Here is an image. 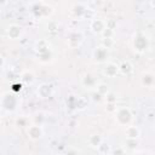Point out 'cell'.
Segmentation results:
<instances>
[{
    "label": "cell",
    "mask_w": 155,
    "mask_h": 155,
    "mask_svg": "<svg viewBox=\"0 0 155 155\" xmlns=\"http://www.w3.org/2000/svg\"><path fill=\"white\" fill-rule=\"evenodd\" d=\"M35 51H36V56L38 59L42 63H48L53 59V54H52V50H51V45L47 40H39L35 42Z\"/></svg>",
    "instance_id": "6da1fadb"
},
{
    "label": "cell",
    "mask_w": 155,
    "mask_h": 155,
    "mask_svg": "<svg viewBox=\"0 0 155 155\" xmlns=\"http://www.w3.org/2000/svg\"><path fill=\"white\" fill-rule=\"evenodd\" d=\"M149 45H150L149 36L144 31H137V33H134V35L132 38V46H133V50L136 52L144 53L145 51H148Z\"/></svg>",
    "instance_id": "7a4b0ae2"
},
{
    "label": "cell",
    "mask_w": 155,
    "mask_h": 155,
    "mask_svg": "<svg viewBox=\"0 0 155 155\" xmlns=\"http://www.w3.org/2000/svg\"><path fill=\"white\" fill-rule=\"evenodd\" d=\"M114 119L119 126L126 127L132 122L133 115L128 107H117L116 111L114 113Z\"/></svg>",
    "instance_id": "3957f363"
},
{
    "label": "cell",
    "mask_w": 155,
    "mask_h": 155,
    "mask_svg": "<svg viewBox=\"0 0 155 155\" xmlns=\"http://www.w3.org/2000/svg\"><path fill=\"white\" fill-rule=\"evenodd\" d=\"M84 33L79 29H75V30H70L67 35V39H65V44L69 48H79L82 42H84Z\"/></svg>",
    "instance_id": "277c9868"
},
{
    "label": "cell",
    "mask_w": 155,
    "mask_h": 155,
    "mask_svg": "<svg viewBox=\"0 0 155 155\" xmlns=\"http://www.w3.org/2000/svg\"><path fill=\"white\" fill-rule=\"evenodd\" d=\"M109 51H110L109 48L104 47L101 44L98 46H96L93 48V51H92V59H93V62L94 63H98V64L107 63V61H108V58L110 56V52Z\"/></svg>",
    "instance_id": "5b68a950"
},
{
    "label": "cell",
    "mask_w": 155,
    "mask_h": 155,
    "mask_svg": "<svg viewBox=\"0 0 155 155\" xmlns=\"http://www.w3.org/2000/svg\"><path fill=\"white\" fill-rule=\"evenodd\" d=\"M27 134H28L29 139H31V140H39V139H41L42 136H44L42 125H38V124L29 125L27 127Z\"/></svg>",
    "instance_id": "8992f818"
},
{
    "label": "cell",
    "mask_w": 155,
    "mask_h": 155,
    "mask_svg": "<svg viewBox=\"0 0 155 155\" xmlns=\"http://www.w3.org/2000/svg\"><path fill=\"white\" fill-rule=\"evenodd\" d=\"M80 82H81L82 87H85L86 90H90V91L96 88V86L98 85V80H97V78L92 73H85L81 76Z\"/></svg>",
    "instance_id": "52a82bcc"
},
{
    "label": "cell",
    "mask_w": 155,
    "mask_h": 155,
    "mask_svg": "<svg viewBox=\"0 0 155 155\" xmlns=\"http://www.w3.org/2000/svg\"><path fill=\"white\" fill-rule=\"evenodd\" d=\"M54 93V90L52 87L51 84L48 82H42L39 85V87L36 88V94L41 98V99H47V98H51Z\"/></svg>",
    "instance_id": "ba28073f"
},
{
    "label": "cell",
    "mask_w": 155,
    "mask_h": 155,
    "mask_svg": "<svg viewBox=\"0 0 155 155\" xmlns=\"http://www.w3.org/2000/svg\"><path fill=\"white\" fill-rule=\"evenodd\" d=\"M105 28H107V23L102 18H92L90 22V29L93 34L102 35V33L104 31Z\"/></svg>",
    "instance_id": "9c48e42d"
},
{
    "label": "cell",
    "mask_w": 155,
    "mask_h": 155,
    "mask_svg": "<svg viewBox=\"0 0 155 155\" xmlns=\"http://www.w3.org/2000/svg\"><path fill=\"white\" fill-rule=\"evenodd\" d=\"M6 34H7V38L10 40H18L23 35V28L16 23L10 24L6 29Z\"/></svg>",
    "instance_id": "30bf717a"
},
{
    "label": "cell",
    "mask_w": 155,
    "mask_h": 155,
    "mask_svg": "<svg viewBox=\"0 0 155 155\" xmlns=\"http://www.w3.org/2000/svg\"><path fill=\"white\" fill-rule=\"evenodd\" d=\"M139 81H140V85L144 86V87H154L155 86V73L153 71H143L139 76Z\"/></svg>",
    "instance_id": "8fae6325"
},
{
    "label": "cell",
    "mask_w": 155,
    "mask_h": 155,
    "mask_svg": "<svg viewBox=\"0 0 155 155\" xmlns=\"http://www.w3.org/2000/svg\"><path fill=\"white\" fill-rule=\"evenodd\" d=\"M103 74L107 76V78H115L117 74H120V69H119V64L114 63V62H108L105 63V67L103 69Z\"/></svg>",
    "instance_id": "7c38bea8"
},
{
    "label": "cell",
    "mask_w": 155,
    "mask_h": 155,
    "mask_svg": "<svg viewBox=\"0 0 155 155\" xmlns=\"http://www.w3.org/2000/svg\"><path fill=\"white\" fill-rule=\"evenodd\" d=\"M90 10L86 7V5L79 2V4H75L73 7H71V13L76 17V18H85L87 17V12Z\"/></svg>",
    "instance_id": "4fadbf2b"
},
{
    "label": "cell",
    "mask_w": 155,
    "mask_h": 155,
    "mask_svg": "<svg viewBox=\"0 0 155 155\" xmlns=\"http://www.w3.org/2000/svg\"><path fill=\"white\" fill-rule=\"evenodd\" d=\"M125 134H126V138L128 139H138L140 136V130L138 126L130 124L128 126L125 127Z\"/></svg>",
    "instance_id": "5bb4252c"
},
{
    "label": "cell",
    "mask_w": 155,
    "mask_h": 155,
    "mask_svg": "<svg viewBox=\"0 0 155 155\" xmlns=\"http://www.w3.org/2000/svg\"><path fill=\"white\" fill-rule=\"evenodd\" d=\"M119 69H120V74H122V75H130L133 71V64L130 61H122L119 64Z\"/></svg>",
    "instance_id": "9a60e30c"
},
{
    "label": "cell",
    "mask_w": 155,
    "mask_h": 155,
    "mask_svg": "<svg viewBox=\"0 0 155 155\" xmlns=\"http://www.w3.org/2000/svg\"><path fill=\"white\" fill-rule=\"evenodd\" d=\"M21 81L25 85H31L35 81V75L31 70H24L21 74Z\"/></svg>",
    "instance_id": "2e32d148"
},
{
    "label": "cell",
    "mask_w": 155,
    "mask_h": 155,
    "mask_svg": "<svg viewBox=\"0 0 155 155\" xmlns=\"http://www.w3.org/2000/svg\"><path fill=\"white\" fill-rule=\"evenodd\" d=\"M103 142V138L99 136V134H92L88 137V144L92 147V148H98Z\"/></svg>",
    "instance_id": "e0dca14e"
},
{
    "label": "cell",
    "mask_w": 155,
    "mask_h": 155,
    "mask_svg": "<svg viewBox=\"0 0 155 155\" xmlns=\"http://www.w3.org/2000/svg\"><path fill=\"white\" fill-rule=\"evenodd\" d=\"M94 91H96V92H98L99 94H102L103 97H104V96H107V94L110 92L109 86H108L107 84H104V82H98V85L96 86Z\"/></svg>",
    "instance_id": "ac0fdd59"
},
{
    "label": "cell",
    "mask_w": 155,
    "mask_h": 155,
    "mask_svg": "<svg viewBox=\"0 0 155 155\" xmlns=\"http://www.w3.org/2000/svg\"><path fill=\"white\" fill-rule=\"evenodd\" d=\"M101 45H103L104 47L111 50L114 47V45H115V40H114V38H102L101 39Z\"/></svg>",
    "instance_id": "d6986e66"
},
{
    "label": "cell",
    "mask_w": 155,
    "mask_h": 155,
    "mask_svg": "<svg viewBox=\"0 0 155 155\" xmlns=\"http://www.w3.org/2000/svg\"><path fill=\"white\" fill-rule=\"evenodd\" d=\"M33 120H34V124L42 125V124L46 121V114H45L44 111H39V113H36V114L34 115Z\"/></svg>",
    "instance_id": "ffe728a7"
},
{
    "label": "cell",
    "mask_w": 155,
    "mask_h": 155,
    "mask_svg": "<svg viewBox=\"0 0 155 155\" xmlns=\"http://www.w3.org/2000/svg\"><path fill=\"white\" fill-rule=\"evenodd\" d=\"M97 150H98V153H101V154H111V148H110V145H108V144L104 143V142H102V144L97 148Z\"/></svg>",
    "instance_id": "44dd1931"
},
{
    "label": "cell",
    "mask_w": 155,
    "mask_h": 155,
    "mask_svg": "<svg viewBox=\"0 0 155 155\" xmlns=\"http://www.w3.org/2000/svg\"><path fill=\"white\" fill-rule=\"evenodd\" d=\"M117 107H116V102H107V105H105V110L110 114H114L116 111Z\"/></svg>",
    "instance_id": "7402d4cb"
},
{
    "label": "cell",
    "mask_w": 155,
    "mask_h": 155,
    "mask_svg": "<svg viewBox=\"0 0 155 155\" xmlns=\"http://www.w3.org/2000/svg\"><path fill=\"white\" fill-rule=\"evenodd\" d=\"M114 34H115V29L105 28L101 36H102V38H114Z\"/></svg>",
    "instance_id": "603a6c76"
},
{
    "label": "cell",
    "mask_w": 155,
    "mask_h": 155,
    "mask_svg": "<svg viewBox=\"0 0 155 155\" xmlns=\"http://www.w3.org/2000/svg\"><path fill=\"white\" fill-rule=\"evenodd\" d=\"M105 102H116V96L113 92H109L105 96Z\"/></svg>",
    "instance_id": "cb8c5ba5"
},
{
    "label": "cell",
    "mask_w": 155,
    "mask_h": 155,
    "mask_svg": "<svg viewBox=\"0 0 155 155\" xmlns=\"http://www.w3.org/2000/svg\"><path fill=\"white\" fill-rule=\"evenodd\" d=\"M105 23H107V28H110V29H115L116 28V22L114 19H107Z\"/></svg>",
    "instance_id": "d4e9b609"
},
{
    "label": "cell",
    "mask_w": 155,
    "mask_h": 155,
    "mask_svg": "<svg viewBox=\"0 0 155 155\" xmlns=\"http://www.w3.org/2000/svg\"><path fill=\"white\" fill-rule=\"evenodd\" d=\"M92 99H93V101L99 102V101H102V99H103V96H102V94H99L98 92H96V91H94V92L92 93Z\"/></svg>",
    "instance_id": "484cf974"
},
{
    "label": "cell",
    "mask_w": 155,
    "mask_h": 155,
    "mask_svg": "<svg viewBox=\"0 0 155 155\" xmlns=\"http://www.w3.org/2000/svg\"><path fill=\"white\" fill-rule=\"evenodd\" d=\"M7 2H8V0H0V6H1V8H4V7L7 5Z\"/></svg>",
    "instance_id": "4316f807"
},
{
    "label": "cell",
    "mask_w": 155,
    "mask_h": 155,
    "mask_svg": "<svg viewBox=\"0 0 155 155\" xmlns=\"http://www.w3.org/2000/svg\"><path fill=\"white\" fill-rule=\"evenodd\" d=\"M149 2H150V5H151V7L155 8V0H149Z\"/></svg>",
    "instance_id": "83f0119b"
},
{
    "label": "cell",
    "mask_w": 155,
    "mask_h": 155,
    "mask_svg": "<svg viewBox=\"0 0 155 155\" xmlns=\"http://www.w3.org/2000/svg\"><path fill=\"white\" fill-rule=\"evenodd\" d=\"M154 130H155V127H154Z\"/></svg>",
    "instance_id": "f1b7e54d"
}]
</instances>
